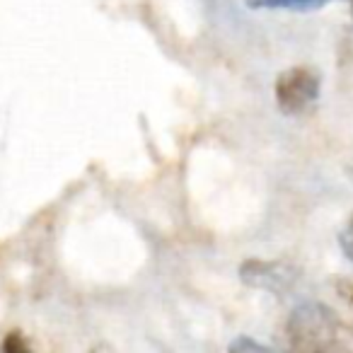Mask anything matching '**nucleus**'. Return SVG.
Returning <instances> with one entry per match:
<instances>
[{
  "label": "nucleus",
  "mask_w": 353,
  "mask_h": 353,
  "mask_svg": "<svg viewBox=\"0 0 353 353\" xmlns=\"http://www.w3.org/2000/svg\"><path fill=\"white\" fill-rule=\"evenodd\" d=\"M290 348L295 351H343L353 346V324L336 317L322 303H303L285 324Z\"/></svg>",
  "instance_id": "1"
},
{
  "label": "nucleus",
  "mask_w": 353,
  "mask_h": 353,
  "mask_svg": "<svg viewBox=\"0 0 353 353\" xmlns=\"http://www.w3.org/2000/svg\"><path fill=\"white\" fill-rule=\"evenodd\" d=\"M276 104L288 117L307 112L319 97V75L307 65H295L276 78Z\"/></svg>",
  "instance_id": "2"
},
{
  "label": "nucleus",
  "mask_w": 353,
  "mask_h": 353,
  "mask_svg": "<svg viewBox=\"0 0 353 353\" xmlns=\"http://www.w3.org/2000/svg\"><path fill=\"white\" fill-rule=\"evenodd\" d=\"M240 279L252 288L271 290V293H283L293 288L298 281V271L283 261H264V259H247L240 266Z\"/></svg>",
  "instance_id": "3"
},
{
  "label": "nucleus",
  "mask_w": 353,
  "mask_h": 353,
  "mask_svg": "<svg viewBox=\"0 0 353 353\" xmlns=\"http://www.w3.org/2000/svg\"><path fill=\"white\" fill-rule=\"evenodd\" d=\"M250 8H271V10H317V8H324L332 0H245Z\"/></svg>",
  "instance_id": "4"
},
{
  "label": "nucleus",
  "mask_w": 353,
  "mask_h": 353,
  "mask_svg": "<svg viewBox=\"0 0 353 353\" xmlns=\"http://www.w3.org/2000/svg\"><path fill=\"white\" fill-rule=\"evenodd\" d=\"M230 351L232 353H261V351H269V346H264V343L254 341L252 336H240L235 339V341L230 343Z\"/></svg>",
  "instance_id": "5"
},
{
  "label": "nucleus",
  "mask_w": 353,
  "mask_h": 353,
  "mask_svg": "<svg viewBox=\"0 0 353 353\" xmlns=\"http://www.w3.org/2000/svg\"><path fill=\"white\" fill-rule=\"evenodd\" d=\"M339 245H341L343 254L348 256V261H353V218L346 223V228H343L341 235H339Z\"/></svg>",
  "instance_id": "6"
},
{
  "label": "nucleus",
  "mask_w": 353,
  "mask_h": 353,
  "mask_svg": "<svg viewBox=\"0 0 353 353\" xmlns=\"http://www.w3.org/2000/svg\"><path fill=\"white\" fill-rule=\"evenodd\" d=\"M336 290L348 305H353V281L351 279H339L336 281Z\"/></svg>",
  "instance_id": "7"
}]
</instances>
